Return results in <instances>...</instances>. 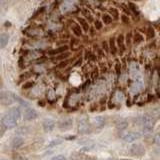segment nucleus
Segmentation results:
<instances>
[{"label":"nucleus","instance_id":"f257e3e1","mask_svg":"<svg viewBox=\"0 0 160 160\" xmlns=\"http://www.w3.org/2000/svg\"><path fill=\"white\" fill-rule=\"evenodd\" d=\"M15 102H19L22 106L27 107L28 106V103L26 101H24L23 99L19 98L17 95H15L14 93L11 92H3L0 94V103L3 104V105H10V104H13Z\"/></svg>","mask_w":160,"mask_h":160},{"label":"nucleus","instance_id":"f03ea898","mask_svg":"<svg viewBox=\"0 0 160 160\" xmlns=\"http://www.w3.org/2000/svg\"><path fill=\"white\" fill-rule=\"evenodd\" d=\"M1 123H2L3 127L7 128V129H11L17 125V120L15 119L11 114L6 113L3 115V117L1 119Z\"/></svg>","mask_w":160,"mask_h":160},{"label":"nucleus","instance_id":"7ed1b4c3","mask_svg":"<svg viewBox=\"0 0 160 160\" xmlns=\"http://www.w3.org/2000/svg\"><path fill=\"white\" fill-rule=\"evenodd\" d=\"M142 126L144 132H150L154 126V120L150 114L146 113L142 116Z\"/></svg>","mask_w":160,"mask_h":160},{"label":"nucleus","instance_id":"20e7f679","mask_svg":"<svg viewBox=\"0 0 160 160\" xmlns=\"http://www.w3.org/2000/svg\"><path fill=\"white\" fill-rule=\"evenodd\" d=\"M78 132L80 134H89L91 133V126L87 119H81L78 122Z\"/></svg>","mask_w":160,"mask_h":160},{"label":"nucleus","instance_id":"39448f33","mask_svg":"<svg viewBox=\"0 0 160 160\" xmlns=\"http://www.w3.org/2000/svg\"><path fill=\"white\" fill-rule=\"evenodd\" d=\"M140 137H141V133L137 132V131H129L127 133H125L122 136V140L127 143H131L138 140Z\"/></svg>","mask_w":160,"mask_h":160},{"label":"nucleus","instance_id":"423d86ee","mask_svg":"<svg viewBox=\"0 0 160 160\" xmlns=\"http://www.w3.org/2000/svg\"><path fill=\"white\" fill-rule=\"evenodd\" d=\"M130 153L135 156H142L145 153V149L141 144H133L130 147Z\"/></svg>","mask_w":160,"mask_h":160},{"label":"nucleus","instance_id":"0eeeda50","mask_svg":"<svg viewBox=\"0 0 160 160\" xmlns=\"http://www.w3.org/2000/svg\"><path fill=\"white\" fill-rule=\"evenodd\" d=\"M55 125H56V123H55L54 120L49 119V118L44 119L42 122V127L44 129V131H46V132L52 131V130L55 128Z\"/></svg>","mask_w":160,"mask_h":160},{"label":"nucleus","instance_id":"6e6552de","mask_svg":"<svg viewBox=\"0 0 160 160\" xmlns=\"http://www.w3.org/2000/svg\"><path fill=\"white\" fill-rule=\"evenodd\" d=\"M35 118H37V112L36 110L33 108H27L25 110L24 113V119L27 120V121H31V120H34Z\"/></svg>","mask_w":160,"mask_h":160},{"label":"nucleus","instance_id":"1a4fd4ad","mask_svg":"<svg viewBox=\"0 0 160 160\" xmlns=\"http://www.w3.org/2000/svg\"><path fill=\"white\" fill-rule=\"evenodd\" d=\"M68 49V46L67 45H63V46H60V47H57L55 49H51L48 51V54L50 56H57L59 54H62L64 52H66Z\"/></svg>","mask_w":160,"mask_h":160},{"label":"nucleus","instance_id":"9d476101","mask_svg":"<svg viewBox=\"0 0 160 160\" xmlns=\"http://www.w3.org/2000/svg\"><path fill=\"white\" fill-rule=\"evenodd\" d=\"M23 144H24V139L20 136H16L11 140V147L13 149H18L21 146H23Z\"/></svg>","mask_w":160,"mask_h":160},{"label":"nucleus","instance_id":"9b49d317","mask_svg":"<svg viewBox=\"0 0 160 160\" xmlns=\"http://www.w3.org/2000/svg\"><path fill=\"white\" fill-rule=\"evenodd\" d=\"M8 113L9 114H11L12 116L17 120L21 118V116H22V112H21V109H20V107H17V106H15V107H13V108H11L8 111Z\"/></svg>","mask_w":160,"mask_h":160},{"label":"nucleus","instance_id":"f8f14e48","mask_svg":"<svg viewBox=\"0 0 160 160\" xmlns=\"http://www.w3.org/2000/svg\"><path fill=\"white\" fill-rule=\"evenodd\" d=\"M93 124L96 128H102L105 124V118L103 116H101V115L94 117L93 118Z\"/></svg>","mask_w":160,"mask_h":160},{"label":"nucleus","instance_id":"ddd939ff","mask_svg":"<svg viewBox=\"0 0 160 160\" xmlns=\"http://www.w3.org/2000/svg\"><path fill=\"white\" fill-rule=\"evenodd\" d=\"M116 42H117V45L116 46H118L117 49L120 50V52L123 53L125 51V40H124V36L122 34H120L119 36L117 37L116 39Z\"/></svg>","mask_w":160,"mask_h":160},{"label":"nucleus","instance_id":"4468645a","mask_svg":"<svg viewBox=\"0 0 160 160\" xmlns=\"http://www.w3.org/2000/svg\"><path fill=\"white\" fill-rule=\"evenodd\" d=\"M8 41H9V35L7 33L0 34V49L6 47Z\"/></svg>","mask_w":160,"mask_h":160},{"label":"nucleus","instance_id":"2eb2a0df","mask_svg":"<svg viewBox=\"0 0 160 160\" xmlns=\"http://www.w3.org/2000/svg\"><path fill=\"white\" fill-rule=\"evenodd\" d=\"M77 21L79 23V26L81 27V29L83 30V31L87 32L89 30V24L87 22V20L82 18V17H77Z\"/></svg>","mask_w":160,"mask_h":160},{"label":"nucleus","instance_id":"dca6fc26","mask_svg":"<svg viewBox=\"0 0 160 160\" xmlns=\"http://www.w3.org/2000/svg\"><path fill=\"white\" fill-rule=\"evenodd\" d=\"M108 44H109V51H110V53H111L112 55H116L118 49H117V46H116V41H115V39L111 38V39L109 40Z\"/></svg>","mask_w":160,"mask_h":160},{"label":"nucleus","instance_id":"f3484780","mask_svg":"<svg viewBox=\"0 0 160 160\" xmlns=\"http://www.w3.org/2000/svg\"><path fill=\"white\" fill-rule=\"evenodd\" d=\"M71 29H72V32L76 35V36H78V37L82 36V29H81V27L79 26V24L73 22L71 24Z\"/></svg>","mask_w":160,"mask_h":160},{"label":"nucleus","instance_id":"a211bd4d","mask_svg":"<svg viewBox=\"0 0 160 160\" xmlns=\"http://www.w3.org/2000/svg\"><path fill=\"white\" fill-rule=\"evenodd\" d=\"M72 125V121L70 119H66V120H62L61 122L59 123V128L61 130H66V129H70Z\"/></svg>","mask_w":160,"mask_h":160},{"label":"nucleus","instance_id":"6ab92c4d","mask_svg":"<svg viewBox=\"0 0 160 160\" xmlns=\"http://www.w3.org/2000/svg\"><path fill=\"white\" fill-rule=\"evenodd\" d=\"M73 2H71V1H69V2H64L63 4H62V6H61V11H63V12H66V11H68V10H70L72 8V6H73Z\"/></svg>","mask_w":160,"mask_h":160},{"label":"nucleus","instance_id":"aec40b11","mask_svg":"<svg viewBox=\"0 0 160 160\" xmlns=\"http://www.w3.org/2000/svg\"><path fill=\"white\" fill-rule=\"evenodd\" d=\"M109 13H110V16L112 17V19L117 20L119 18V12L116 8H109Z\"/></svg>","mask_w":160,"mask_h":160},{"label":"nucleus","instance_id":"412c9836","mask_svg":"<svg viewBox=\"0 0 160 160\" xmlns=\"http://www.w3.org/2000/svg\"><path fill=\"white\" fill-rule=\"evenodd\" d=\"M133 40H134V43L138 44L140 42H142L143 40H144V38H143V36L139 32H135L134 33V36H133Z\"/></svg>","mask_w":160,"mask_h":160},{"label":"nucleus","instance_id":"4be33fe9","mask_svg":"<svg viewBox=\"0 0 160 160\" xmlns=\"http://www.w3.org/2000/svg\"><path fill=\"white\" fill-rule=\"evenodd\" d=\"M128 6L130 7L129 8L130 11H131L135 15V16H136V15L138 16V15H139V10H138V7L136 6V5L133 4V3H128Z\"/></svg>","mask_w":160,"mask_h":160},{"label":"nucleus","instance_id":"5701e85b","mask_svg":"<svg viewBox=\"0 0 160 160\" xmlns=\"http://www.w3.org/2000/svg\"><path fill=\"white\" fill-rule=\"evenodd\" d=\"M68 56H70V53H68V52H64V53H62V54H59V55H57V56H55L54 58H53V60H58V61H63L64 59H66Z\"/></svg>","mask_w":160,"mask_h":160},{"label":"nucleus","instance_id":"b1692460","mask_svg":"<svg viewBox=\"0 0 160 160\" xmlns=\"http://www.w3.org/2000/svg\"><path fill=\"white\" fill-rule=\"evenodd\" d=\"M112 17L110 16L109 14H103L102 15V21H103V23L104 24H110L112 22Z\"/></svg>","mask_w":160,"mask_h":160},{"label":"nucleus","instance_id":"393cba45","mask_svg":"<svg viewBox=\"0 0 160 160\" xmlns=\"http://www.w3.org/2000/svg\"><path fill=\"white\" fill-rule=\"evenodd\" d=\"M98 75H99V70H98L97 67H95L91 71V78H92V80H96L98 78Z\"/></svg>","mask_w":160,"mask_h":160},{"label":"nucleus","instance_id":"a878e982","mask_svg":"<svg viewBox=\"0 0 160 160\" xmlns=\"http://www.w3.org/2000/svg\"><path fill=\"white\" fill-rule=\"evenodd\" d=\"M62 140L61 139H55L53 141H51L49 144H48V147H52V146H57V145L61 144Z\"/></svg>","mask_w":160,"mask_h":160},{"label":"nucleus","instance_id":"bb28decb","mask_svg":"<svg viewBox=\"0 0 160 160\" xmlns=\"http://www.w3.org/2000/svg\"><path fill=\"white\" fill-rule=\"evenodd\" d=\"M115 72H116L117 76L121 74V64H120V62L115 63Z\"/></svg>","mask_w":160,"mask_h":160},{"label":"nucleus","instance_id":"cd10ccee","mask_svg":"<svg viewBox=\"0 0 160 160\" xmlns=\"http://www.w3.org/2000/svg\"><path fill=\"white\" fill-rule=\"evenodd\" d=\"M127 125H128V123H127L126 121H120V122L117 124V128L123 130V129H125V128L127 127Z\"/></svg>","mask_w":160,"mask_h":160},{"label":"nucleus","instance_id":"c85d7f7f","mask_svg":"<svg viewBox=\"0 0 160 160\" xmlns=\"http://www.w3.org/2000/svg\"><path fill=\"white\" fill-rule=\"evenodd\" d=\"M102 50H103V52L105 51L106 53L109 52V44L107 41H103L102 42Z\"/></svg>","mask_w":160,"mask_h":160},{"label":"nucleus","instance_id":"c756f323","mask_svg":"<svg viewBox=\"0 0 160 160\" xmlns=\"http://www.w3.org/2000/svg\"><path fill=\"white\" fill-rule=\"evenodd\" d=\"M34 82L33 81H28L27 83H25L23 86H22V88L23 89H29V88H32L33 86H34Z\"/></svg>","mask_w":160,"mask_h":160},{"label":"nucleus","instance_id":"7c9ffc66","mask_svg":"<svg viewBox=\"0 0 160 160\" xmlns=\"http://www.w3.org/2000/svg\"><path fill=\"white\" fill-rule=\"evenodd\" d=\"M124 40H125V42H126L127 45H130V43H131V40H132V33H131V32H129V33L126 35V38H125Z\"/></svg>","mask_w":160,"mask_h":160},{"label":"nucleus","instance_id":"2f4dec72","mask_svg":"<svg viewBox=\"0 0 160 160\" xmlns=\"http://www.w3.org/2000/svg\"><path fill=\"white\" fill-rule=\"evenodd\" d=\"M68 64H69V61H67V60H63V61H61L57 65V68H65Z\"/></svg>","mask_w":160,"mask_h":160},{"label":"nucleus","instance_id":"473e14b6","mask_svg":"<svg viewBox=\"0 0 160 160\" xmlns=\"http://www.w3.org/2000/svg\"><path fill=\"white\" fill-rule=\"evenodd\" d=\"M82 61H83V58H82V57H79L78 60H76V61H75V62L73 63V66H74V67H79V66H81Z\"/></svg>","mask_w":160,"mask_h":160},{"label":"nucleus","instance_id":"72a5a7b5","mask_svg":"<svg viewBox=\"0 0 160 160\" xmlns=\"http://www.w3.org/2000/svg\"><path fill=\"white\" fill-rule=\"evenodd\" d=\"M154 142L156 144V146L158 148H160V133L156 134V136H155V139H154Z\"/></svg>","mask_w":160,"mask_h":160},{"label":"nucleus","instance_id":"f704fd0d","mask_svg":"<svg viewBox=\"0 0 160 160\" xmlns=\"http://www.w3.org/2000/svg\"><path fill=\"white\" fill-rule=\"evenodd\" d=\"M50 160H66L64 155H56V156H53Z\"/></svg>","mask_w":160,"mask_h":160},{"label":"nucleus","instance_id":"c9c22d12","mask_svg":"<svg viewBox=\"0 0 160 160\" xmlns=\"http://www.w3.org/2000/svg\"><path fill=\"white\" fill-rule=\"evenodd\" d=\"M121 20H122V22L123 23H125V24H128L129 23V17L127 16V15H125V14H123L122 16H121Z\"/></svg>","mask_w":160,"mask_h":160},{"label":"nucleus","instance_id":"e433bc0d","mask_svg":"<svg viewBox=\"0 0 160 160\" xmlns=\"http://www.w3.org/2000/svg\"><path fill=\"white\" fill-rule=\"evenodd\" d=\"M94 26H95V28H96L97 30H100V29L102 28V23H101V21H99V20H96V21H95Z\"/></svg>","mask_w":160,"mask_h":160},{"label":"nucleus","instance_id":"4c0bfd02","mask_svg":"<svg viewBox=\"0 0 160 160\" xmlns=\"http://www.w3.org/2000/svg\"><path fill=\"white\" fill-rule=\"evenodd\" d=\"M148 37L149 38L154 37V29L152 27H149L148 28Z\"/></svg>","mask_w":160,"mask_h":160},{"label":"nucleus","instance_id":"58836bf2","mask_svg":"<svg viewBox=\"0 0 160 160\" xmlns=\"http://www.w3.org/2000/svg\"><path fill=\"white\" fill-rule=\"evenodd\" d=\"M67 140H72V139H75V136H73V135H70V137H66Z\"/></svg>","mask_w":160,"mask_h":160},{"label":"nucleus","instance_id":"ea45409f","mask_svg":"<svg viewBox=\"0 0 160 160\" xmlns=\"http://www.w3.org/2000/svg\"><path fill=\"white\" fill-rule=\"evenodd\" d=\"M0 160H8V159H6V158H0Z\"/></svg>","mask_w":160,"mask_h":160},{"label":"nucleus","instance_id":"a19ab883","mask_svg":"<svg viewBox=\"0 0 160 160\" xmlns=\"http://www.w3.org/2000/svg\"><path fill=\"white\" fill-rule=\"evenodd\" d=\"M121 160H130V159H121Z\"/></svg>","mask_w":160,"mask_h":160}]
</instances>
